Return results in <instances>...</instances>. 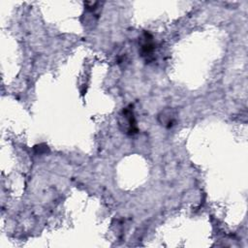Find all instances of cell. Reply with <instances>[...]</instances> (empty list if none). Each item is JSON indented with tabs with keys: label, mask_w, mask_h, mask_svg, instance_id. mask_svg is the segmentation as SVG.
I'll return each instance as SVG.
<instances>
[{
	"label": "cell",
	"mask_w": 248,
	"mask_h": 248,
	"mask_svg": "<svg viewBox=\"0 0 248 248\" xmlns=\"http://www.w3.org/2000/svg\"><path fill=\"white\" fill-rule=\"evenodd\" d=\"M158 121L162 126L171 128L176 122V111L173 108H166L162 110L158 115Z\"/></svg>",
	"instance_id": "3"
},
{
	"label": "cell",
	"mask_w": 248,
	"mask_h": 248,
	"mask_svg": "<svg viewBox=\"0 0 248 248\" xmlns=\"http://www.w3.org/2000/svg\"><path fill=\"white\" fill-rule=\"evenodd\" d=\"M139 52L140 56L148 62L151 61L154 58L153 52L155 49V44L151 34H149L148 32H143L139 39Z\"/></svg>",
	"instance_id": "2"
},
{
	"label": "cell",
	"mask_w": 248,
	"mask_h": 248,
	"mask_svg": "<svg viewBox=\"0 0 248 248\" xmlns=\"http://www.w3.org/2000/svg\"><path fill=\"white\" fill-rule=\"evenodd\" d=\"M119 126L123 133L127 135H135L138 133V127H137V121L135 118L133 106L130 105L129 107L123 108L119 115Z\"/></svg>",
	"instance_id": "1"
}]
</instances>
